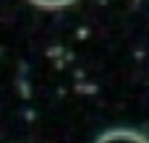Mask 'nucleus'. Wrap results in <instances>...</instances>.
Segmentation results:
<instances>
[{"mask_svg": "<svg viewBox=\"0 0 149 143\" xmlns=\"http://www.w3.org/2000/svg\"><path fill=\"white\" fill-rule=\"evenodd\" d=\"M94 143H149L147 135H141V133H136V130H107V133H102L100 138Z\"/></svg>", "mask_w": 149, "mask_h": 143, "instance_id": "1", "label": "nucleus"}, {"mask_svg": "<svg viewBox=\"0 0 149 143\" xmlns=\"http://www.w3.org/2000/svg\"><path fill=\"white\" fill-rule=\"evenodd\" d=\"M34 5H42V8H63V5H71L73 0H31Z\"/></svg>", "mask_w": 149, "mask_h": 143, "instance_id": "2", "label": "nucleus"}]
</instances>
